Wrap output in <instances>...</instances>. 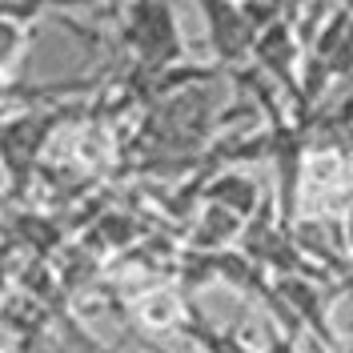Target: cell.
Here are the masks:
<instances>
[{"mask_svg": "<svg viewBox=\"0 0 353 353\" xmlns=\"http://www.w3.org/2000/svg\"><path fill=\"white\" fill-rule=\"evenodd\" d=\"M121 17V41L145 72H161L185 57V37L173 4H129Z\"/></svg>", "mask_w": 353, "mask_h": 353, "instance_id": "obj_1", "label": "cell"}, {"mask_svg": "<svg viewBox=\"0 0 353 353\" xmlns=\"http://www.w3.org/2000/svg\"><path fill=\"white\" fill-rule=\"evenodd\" d=\"M52 132V117L48 112H17L0 121V169L8 181L21 189L24 176L32 173V161L41 157L44 141Z\"/></svg>", "mask_w": 353, "mask_h": 353, "instance_id": "obj_2", "label": "cell"}, {"mask_svg": "<svg viewBox=\"0 0 353 353\" xmlns=\"http://www.w3.org/2000/svg\"><path fill=\"white\" fill-rule=\"evenodd\" d=\"M197 12L205 17V32H209L213 57L221 65H237L245 57H253L257 32L245 21L241 4H197Z\"/></svg>", "mask_w": 353, "mask_h": 353, "instance_id": "obj_3", "label": "cell"}, {"mask_svg": "<svg viewBox=\"0 0 353 353\" xmlns=\"http://www.w3.org/2000/svg\"><path fill=\"white\" fill-rule=\"evenodd\" d=\"M253 57H261V65L269 72H277L281 81H289V72H293V57H297V44H293V28L285 24V17L277 24H269L257 44H253Z\"/></svg>", "mask_w": 353, "mask_h": 353, "instance_id": "obj_4", "label": "cell"}, {"mask_svg": "<svg viewBox=\"0 0 353 353\" xmlns=\"http://www.w3.org/2000/svg\"><path fill=\"white\" fill-rule=\"evenodd\" d=\"M209 197V205H221V209H229L233 217H249L253 213V205H257V185L253 181H245V176L237 173H225L213 181V189L205 193Z\"/></svg>", "mask_w": 353, "mask_h": 353, "instance_id": "obj_5", "label": "cell"}, {"mask_svg": "<svg viewBox=\"0 0 353 353\" xmlns=\"http://www.w3.org/2000/svg\"><path fill=\"white\" fill-rule=\"evenodd\" d=\"M269 353H297V350H293V337L281 333V330H273V333H269Z\"/></svg>", "mask_w": 353, "mask_h": 353, "instance_id": "obj_6", "label": "cell"}, {"mask_svg": "<svg viewBox=\"0 0 353 353\" xmlns=\"http://www.w3.org/2000/svg\"><path fill=\"white\" fill-rule=\"evenodd\" d=\"M12 92H24V88L8 85V81H4V77H0V101H4V97H12Z\"/></svg>", "mask_w": 353, "mask_h": 353, "instance_id": "obj_7", "label": "cell"}]
</instances>
